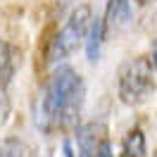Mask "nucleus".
<instances>
[{"label": "nucleus", "instance_id": "20e7f679", "mask_svg": "<svg viewBox=\"0 0 157 157\" xmlns=\"http://www.w3.org/2000/svg\"><path fill=\"white\" fill-rule=\"evenodd\" d=\"M76 145H78V157H112L107 126L100 121H88V124L78 126Z\"/></svg>", "mask_w": 157, "mask_h": 157}, {"label": "nucleus", "instance_id": "f257e3e1", "mask_svg": "<svg viewBox=\"0 0 157 157\" xmlns=\"http://www.w3.org/2000/svg\"><path fill=\"white\" fill-rule=\"evenodd\" d=\"M83 98H86V86H83L81 74L69 64H59L50 74L45 90H43V100H40L43 128L64 131L74 126L83 107Z\"/></svg>", "mask_w": 157, "mask_h": 157}, {"label": "nucleus", "instance_id": "0eeeda50", "mask_svg": "<svg viewBox=\"0 0 157 157\" xmlns=\"http://www.w3.org/2000/svg\"><path fill=\"white\" fill-rule=\"evenodd\" d=\"M105 38H107L105 21H102V17H98V19H93L90 31L86 36V57H88V62H98L100 59V50H102Z\"/></svg>", "mask_w": 157, "mask_h": 157}, {"label": "nucleus", "instance_id": "1a4fd4ad", "mask_svg": "<svg viewBox=\"0 0 157 157\" xmlns=\"http://www.w3.org/2000/svg\"><path fill=\"white\" fill-rule=\"evenodd\" d=\"M31 147L17 136H5L0 138V157H26Z\"/></svg>", "mask_w": 157, "mask_h": 157}, {"label": "nucleus", "instance_id": "423d86ee", "mask_svg": "<svg viewBox=\"0 0 157 157\" xmlns=\"http://www.w3.org/2000/svg\"><path fill=\"white\" fill-rule=\"evenodd\" d=\"M102 21H105L107 36L114 29H119V26H126L131 21V5H128V0H107Z\"/></svg>", "mask_w": 157, "mask_h": 157}, {"label": "nucleus", "instance_id": "f8f14e48", "mask_svg": "<svg viewBox=\"0 0 157 157\" xmlns=\"http://www.w3.org/2000/svg\"><path fill=\"white\" fill-rule=\"evenodd\" d=\"M138 5H152V2H157V0H136Z\"/></svg>", "mask_w": 157, "mask_h": 157}, {"label": "nucleus", "instance_id": "ddd939ff", "mask_svg": "<svg viewBox=\"0 0 157 157\" xmlns=\"http://www.w3.org/2000/svg\"><path fill=\"white\" fill-rule=\"evenodd\" d=\"M152 62H155V67H157V48H155V52H152Z\"/></svg>", "mask_w": 157, "mask_h": 157}, {"label": "nucleus", "instance_id": "9d476101", "mask_svg": "<svg viewBox=\"0 0 157 157\" xmlns=\"http://www.w3.org/2000/svg\"><path fill=\"white\" fill-rule=\"evenodd\" d=\"M10 112H12V102L7 98V90H0V126L10 119Z\"/></svg>", "mask_w": 157, "mask_h": 157}, {"label": "nucleus", "instance_id": "6e6552de", "mask_svg": "<svg viewBox=\"0 0 157 157\" xmlns=\"http://www.w3.org/2000/svg\"><path fill=\"white\" fill-rule=\"evenodd\" d=\"M119 157H147V143L140 128H128L121 138V152Z\"/></svg>", "mask_w": 157, "mask_h": 157}, {"label": "nucleus", "instance_id": "9b49d317", "mask_svg": "<svg viewBox=\"0 0 157 157\" xmlns=\"http://www.w3.org/2000/svg\"><path fill=\"white\" fill-rule=\"evenodd\" d=\"M62 152H64V157H74V152H71V143H69V140L62 143Z\"/></svg>", "mask_w": 157, "mask_h": 157}, {"label": "nucleus", "instance_id": "f03ea898", "mask_svg": "<svg viewBox=\"0 0 157 157\" xmlns=\"http://www.w3.org/2000/svg\"><path fill=\"white\" fill-rule=\"evenodd\" d=\"M155 62L150 55H138V57L126 59L117 74V86H119V100L136 107L143 105L155 95L157 83H155Z\"/></svg>", "mask_w": 157, "mask_h": 157}, {"label": "nucleus", "instance_id": "7ed1b4c3", "mask_svg": "<svg viewBox=\"0 0 157 157\" xmlns=\"http://www.w3.org/2000/svg\"><path fill=\"white\" fill-rule=\"evenodd\" d=\"M90 24H93V10H90V5H86V2H83V5H76V7L71 10V14L67 17L64 26H62V29L55 33V38L48 43L45 59L52 62V64L67 59L81 43H86Z\"/></svg>", "mask_w": 157, "mask_h": 157}, {"label": "nucleus", "instance_id": "4468645a", "mask_svg": "<svg viewBox=\"0 0 157 157\" xmlns=\"http://www.w3.org/2000/svg\"><path fill=\"white\" fill-rule=\"evenodd\" d=\"M26 157H33V152H29V155H26Z\"/></svg>", "mask_w": 157, "mask_h": 157}, {"label": "nucleus", "instance_id": "39448f33", "mask_svg": "<svg viewBox=\"0 0 157 157\" xmlns=\"http://www.w3.org/2000/svg\"><path fill=\"white\" fill-rule=\"evenodd\" d=\"M19 67V50L0 38V90H7Z\"/></svg>", "mask_w": 157, "mask_h": 157}]
</instances>
